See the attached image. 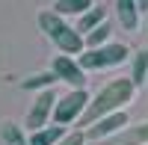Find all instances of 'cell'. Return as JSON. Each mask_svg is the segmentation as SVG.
<instances>
[{"instance_id":"obj_16","label":"cell","mask_w":148,"mask_h":145,"mask_svg":"<svg viewBox=\"0 0 148 145\" xmlns=\"http://www.w3.org/2000/svg\"><path fill=\"white\" fill-rule=\"evenodd\" d=\"M0 136L6 145H30V136H24V130L18 124H3L0 127Z\"/></svg>"},{"instance_id":"obj_18","label":"cell","mask_w":148,"mask_h":145,"mask_svg":"<svg viewBox=\"0 0 148 145\" xmlns=\"http://www.w3.org/2000/svg\"><path fill=\"white\" fill-rule=\"evenodd\" d=\"M136 6H139L142 12H148V0H136Z\"/></svg>"},{"instance_id":"obj_3","label":"cell","mask_w":148,"mask_h":145,"mask_svg":"<svg viewBox=\"0 0 148 145\" xmlns=\"http://www.w3.org/2000/svg\"><path fill=\"white\" fill-rule=\"evenodd\" d=\"M130 59V51H127V44H121V42H110L104 47H92V51H83L77 56V62L83 71H101V68H116L121 62H127Z\"/></svg>"},{"instance_id":"obj_2","label":"cell","mask_w":148,"mask_h":145,"mask_svg":"<svg viewBox=\"0 0 148 145\" xmlns=\"http://www.w3.org/2000/svg\"><path fill=\"white\" fill-rule=\"evenodd\" d=\"M39 27L45 30V36L51 39L56 47H59V53H83V36L77 33V27H71V24L62 18V15H56V12L51 9V12H42L39 15Z\"/></svg>"},{"instance_id":"obj_17","label":"cell","mask_w":148,"mask_h":145,"mask_svg":"<svg viewBox=\"0 0 148 145\" xmlns=\"http://www.w3.org/2000/svg\"><path fill=\"white\" fill-rule=\"evenodd\" d=\"M59 145H86V133L83 130H74V133H68Z\"/></svg>"},{"instance_id":"obj_5","label":"cell","mask_w":148,"mask_h":145,"mask_svg":"<svg viewBox=\"0 0 148 145\" xmlns=\"http://www.w3.org/2000/svg\"><path fill=\"white\" fill-rule=\"evenodd\" d=\"M56 101H59V95H56L53 89L39 92V95H36V104L30 107V113H27V127H30V130H42V127H47V122H53Z\"/></svg>"},{"instance_id":"obj_11","label":"cell","mask_w":148,"mask_h":145,"mask_svg":"<svg viewBox=\"0 0 148 145\" xmlns=\"http://www.w3.org/2000/svg\"><path fill=\"white\" fill-rule=\"evenodd\" d=\"M104 21H107V9H104V6H92L86 15H80V18H77V33H80V36H86V33H92L95 27H101Z\"/></svg>"},{"instance_id":"obj_13","label":"cell","mask_w":148,"mask_h":145,"mask_svg":"<svg viewBox=\"0 0 148 145\" xmlns=\"http://www.w3.org/2000/svg\"><path fill=\"white\" fill-rule=\"evenodd\" d=\"M59 77L53 74V71H42V74H33V77H27L21 83V89H27V92H45V89H53V83H56Z\"/></svg>"},{"instance_id":"obj_1","label":"cell","mask_w":148,"mask_h":145,"mask_svg":"<svg viewBox=\"0 0 148 145\" xmlns=\"http://www.w3.org/2000/svg\"><path fill=\"white\" fill-rule=\"evenodd\" d=\"M133 98H136V83H133L130 77H116V80H110L107 86H101V89L92 95L86 113L80 116V124L92 127L95 122H101V118L113 116V113H121Z\"/></svg>"},{"instance_id":"obj_10","label":"cell","mask_w":148,"mask_h":145,"mask_svg":"<svg viewBox=\"0 0 148 145\" xmlns=\"http://www.w3.org/2000/svg\"><path fill=\"white\" fill-rule=\"evenodd\" d=\"M65 136H68L65 124H47V127L30 133V145H59Z\"/></svg>"},{"instance_id":"obj_8","label":"cell","mask_w":148,"mask_h":145,"mask_svg":"<svg viewBox=\"0 0 148 145\" xmlns=\"http://www.w3.org/2000/svg\"><path fill=\"white\" fill-rule=\"evenodd\" d=\"M104 145H148V122H139V124L125 127L121 133L104 139Z\"/></svg>"},{"instance_id":"obj_7","label":"cell","mask_w":148,"mask_h":145,"mask_svg":"<svg viewBox=\"0 0 148 145\" xmlns=\"http://www.w3.org/2000/svg\"><path fill=\"white\" fill-rule=\"evenodd\" d=\"M125 127H130V116L121 110V113H113V116H107V118H101V122H95L92 127H86L83 133H86V139H110V136H116V133H121Z\"/></svg>"},{"instance_id":"obj_15","label":"cell","mask_w":148,"mask_h":145,"mask_svg":"<svg viewBox=\"0 0 148 145\" xmlns=\"http://www.w3.org/2000/svg\"><path fill=\"white\" fill-rule=\"evenodd\" d=\"M110 36H113V27H110V21H104L101 27H95L92 33H86V36H83V42H86V51L110 44Z\"/></svg>"},{"instance_id":"obj_9","label":"cell","mask_w":148,"mask_h":145,"mask_svg":"<svg viewBox=\"0 0 148 145\" xmlns=\"http://www.w3.org/2000/svg\"><path fill=\"white\" fill-rule=\"evenodd\" d=\"M116 15H119V24L130 33V30L139 27V15H142V9L136 6V0H116Z\"/></svg>"},{"instance_id":"obj_6","label":"cell","mask_w":148,"mask_h":145,"mask_svg":"<svg viewBox=\"0 0 148 145\" xmlns=\"http://www.w3.org/2000/svg\"><path fill=\"white\" fill-rule=\"evenodd\" d=\"M51 71H53V74L62 80V83H68L71 89H86V71L80 68L77 56L56 53V56H53V62H51Z\"/></svg>"},{"instance_id":"obj_4","label":"cell","mask_w":148,"mask_h":145,"mask_svg":"<svg viewBox=\"0 0 148 145\" xmlns=\"http://www.w3.org/2000/svg\"><path fill=\"white\" fill-rule=\"evenodd\" d=\"M89 101H92V95L86 89H71L65 95H59L56 110H53V124H71V122H77V118L86 113Z\"/></svg>"},{"instance_id":"obj_14","label":"cell","mask_w":148,"mask_h":145,"mask_svg":"<svg viewBox=\"0 0 148 145\" xmlns=\"http://www.w3.org/2000/svg\"><path fill=\"white\" fill-rule=\"evenodd\" d=\"M130 80L136 83V89L148 80V51H136L130 59Z\"/></svg>"},{"instance_id":"obj_12","label":"cell","mask_w":148,"mask_h":145,"mask_svg":"<svg viewBox=\"0 0 148 145\" xmlns=\"http://www.w3.org/2000/svg\"><path fill=\"white\" fill-rule=\"evenodd\" d=\"M95 3H92V0H56V3H53V12H56V15H86V12H89Z\"/></svg>"},{"instance_id":"obj_19","label":"cell","mask_w":148,"mask_h":145,"mask_svg":"<svg viewBox=\"0 0 148 145\" xmlns=\"http://www.w3.org/2000/svg\"><path fill=\"white\" fill-rule=\"evenodd\" d=\"M145 21H148V18H145Z\"/></svg>"}]
</instances>
